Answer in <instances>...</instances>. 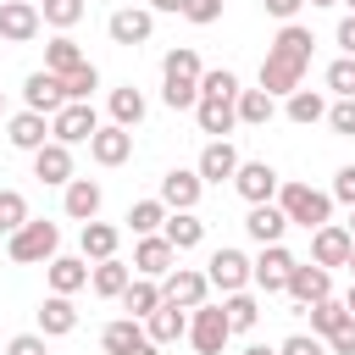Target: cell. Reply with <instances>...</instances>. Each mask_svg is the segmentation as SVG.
I'll list each match as a JSON object with an SVG mask.
<instances>
[{"instance_id": "cell-1", "label": "cell", "mask_w": 355, "mask_h": 355, "mask_svg": "<svg viewBox=\"0 0 355 355\" xmlns=\"http://www.w3.org/2000/svg\"><path fill=\"white\" fill-rule=\"evenodd\" d=\"M311 50H316L311 28H305V22H283V28H277V39L266 44V61H261V89H266L272 100H288L294 89H305Z\"/></svg>"}, {"instance_id": "cell-2", "label": "cell", "mask_w": 355, "mask_h": 355, "mask_svg": "<svg viewBox=\"0 0 355 355\" xmlns=\"http://www.w3.org/2000/svg\"><path fill=\"white\" fill-rule=\"evenodd\" d=\"M6 255H11L17 266H50V261L61 255V227L44 222V216H28V222L6 239Z\"/></svg>"}, {"instance_id": "cell-3", "label": "cell", "mask_w": 355, "mask_h": 355, "mask_svg": "<svg viewBox=\"0 0 355 355\" xmlns=\"http://www.w3.org/2000/svg\"><path fill=\"white\" fill-rule=\"evenodd\" d=\"M277 211L288 216V227H322L333 222V194L327 189H311V183H283L277 189Z\"/></svg>"}, {"instance_id": "cell-4", "label": "cell", "mask_w": 355, "mask_h": 355, "mask_svg": "<svg viewBox=\"0 0 355 355\" xmlns=\"http://www.w3.org/2000/svg\"><path fill=\"white\" fill-rule=\"evenodd\" d=\"M227 338H233V327H227V316H222V305H194L189 311V344L200 349V355H222L227 349Z\"/></svg>"}, {"instance_id": "cell-5", "label": "cell", "mask_w": 355, "mask_h": 355, "mask_svg": "<svg viewBox=\"0 0 355 355\" xmlns=\"http://www.w3.org/2000/svg\"><path fill=\"white\" fill-rule=\"evenodd\" d=\"M94 128H100V116H94V105H89V100H67V105L50 116V139H55V144H67V150H72V144H89V139H94Z\"/></svg>"}, {"instance_id": "cell-6", "label": "cell", "mask_w": 355, "mask_h": 355, "mask_svg": "<svg viewBox=\"0 0 355 355\" xmlns=\"http://www.w3.org/2000/svg\"><path fill=\"white\" fill-rule=\"evenodd\" d=\"M205 283L222 288V294H244V288H250V255L233 250V244L211 250V261H205Z\"/></svg>"}, {"instance_id": "cell-7", "label": "cell", "mask_w": 355, "mask_h": 355, "mask_svg": "<svg viewBox=\"0 0 355 355\" xmlns=\"http://www.w3.org/2000/svg\"><path fill=\"white\" fill-rule=\"evenodd\" d=\"M283 294H288L300 311H311L316 300H333V272H327V266H316V261H294V272H288Z\"/></svg>"}, {"instance_id": "cell-8", "label": "cell", "mask_w": 355, "mask_h": 355, "mask_svg": "<svg viewBox=\"0 0 355 355\" xmlns=\"http://www.w3.org/2000/svg\"><path fill=\"white\" fill-rule=\"evenodd\" d=\"M233 189H239V200H244V205H266V200H277L283 178H277V166H266V161H239Z\"/></svg>"}, {"instance_id": "cell-9", "label": "cell", "mask_w": 355, "mask_h": 355, "mask_svg": "<svg viewBox=\"0 0 355 355\" xmlns=\"http://www.w3.org/2000/svg\"><path fill=\"white\" fill-rule=\"evenodd\" d=\"M61 105H67V83H61L55 72H44V67H39V72H28V78H22V111L55 116Z\"/></svg>"}, {"instance_id": "cell-10", "label": "cell", "mask_w": 355, "mask_h": 355, "mask_svg": "<svg viewBox=\"0 0 355 355\" xmlns=\"http://www.w3.org/2000/svg\"><path fill=\"white\" fill-rule=\"evenodd\" d=\"M288 272H294V255H288L283 244H261V255L250 261V283H255L261 294H283Z\"/></svg>"}, {"instance_id": "cell-11", "label": "cell", "mask_w": 355, "mask_h": 355, "mask_svg": "<svg viewBox=\"0 0 355 355\" xmlns=\"http://www.w3.org/2000/svg\"><path fill=\"white\" fill-rule=\"evenodd\" d=\"M205 294H211V283H205V272H194V266H172V272L161 277V300L178 305V311L205 305Z\"/></svg>"}, {"instance_id": "cell-12", "label": "cell", "mask_w": 355, "mask_h": 355, "mask_svg": "<svg viewBox=\"0 0 355 355\" xmlns=\"http://www.w3.org/2000/svg\"><path fill=\"white\" fill-rule=\"evenodd\" d=\"M105 33H111V44H144L150 33H155V11L150 6H122V11H111L105 17Z\"/></svg>"}, {"instance_id": "cell-13", "label": "cell", "mask_w": 355, "mask_h": 355, "mask_svg": "<svg viewBox=\"0 0 355 355\" xmlns=\"http://www.w3.org/2000/svg\"><path fill=\"white\" fill-rule=\"evenodd\" d=\"M100 349H105V355H161V349L144 338V322H133V316H116V322H105V333H100Z\"/></svg>"}, {"instance_id": "cell-14", "label": "cell", "mask_w": 355, "mask_h": 355, "mask_svg": "<svg viewBox=\"0 0 355 355\" xmlns=\"http://www.w3.org/2000/svg\"><path fill=\"white\" fill-rule=\"evenodd\" d=\"M200 194H205L200 172H194V166H172V172L161 178V194H155V200H161L166 211H194V205H200Z\"/></svg>"}, {"instance_id": "cell-15", "label": "cell", "mask_w": 355, "mask_h": 355, "mask_svg": "<svg viewBox=\"0 0 355 355\" xmlns=\"http://www.w3.org/2000/svg\"><path fill=\"white\" fill-rule=\"evenodd\" d=\"M349 250H355V239H349V227H344V222H322V227L311 233V261H316V266H327V272H333V266H344V261H349Z\"/></svg>"}, {"instance_id": "cell-16", "label": "cell", "mask_w": 355, "mask_h": 355, "mask_svg": "<svg viewBox=\"0 0 355 355\" xmlns=\"http://www.w3.org/2000/svg\"><path fill=\"white\" fill-rule=\"evenodd\" d=\"M89 155H94V166H122L133 155V133L116 128V122H100L94 139H89Z\"/></svg>"}, {"instance_id": "cell-17", "label": "cell", "mask_w": 355, "mask_h": 355, "mask_svg": "<svg viewBox=\"0 0 355 355\" xmlns=\"http://www.w3.org/2000/svg\"><path fill=\"white\" fill-rule=\"evenodd\" d=\"M172 266H178V250H172L161 233H144V239L133 244V272H139V277H166Z\"/></svg>"}, {"instance_id": "cell-18", "label": "cell", "mask_w": 355, "mask_h": 355, "mask_svg": "<svg viewBox=\"0 0 355 355\" xmlns=\"http://www.w3.org/2000/svg\"><path fill=\"white\" fill-rule=\"evenodd\" d=\"M144 338L155 344V349H166V344H178V338H189V311H178V305H155L150 316H144Z\"/></svg>"}, {"instance_id": "cell-19", "label": "cell", "mask_w": 355, "mask_h": 355, "mask_svg": "<svg viewBox=\"0 0 355 355\" xmlns=\"http://www.w3.org/2000/svg\"><path fill=\"white\" fill-rule=\"evenodd\" d=\"M39 28H44V22H39V6H28V0H0V39H6V44H28Z\"/></svg>"}, {"instance_id": "cell-20", "label": "cell", "mask_w": 355, "mask_h": 355, "mask_svg": "<svg viewBox=\"0 0 355 355\" xmlns=\"http://www.w3.org/2000/svg\"><path fill=\"white\" fill-rule=\"evenodd\" d=\"M6 144L11 150H44L50 144V116H39V111H17L11 122H6Z\"/></svg>"}, {"instance_id": "cell-21", "label": "cell", "mask_w": 355, "mask_h": 355, "mask_svg": "<svg viewBox=\"0 0 355 355\" xmlns=\"http://www.w3.org/2000/svg\"><path fill=\"white\" fill-rule=\"evenodd\" d=\"M194 172H200V183H233V172H239V150H233L227 139H211V144L200 150Z\"/></svg>"}, {"instance_id": "cell-22", "label": "cell", "mask_w": 355, "mask_h": 355, "mask_svg": "<svg viewBox=\"0 0 355 355\" xmlns=\"http://www.w3.org/2000/svg\"><path fill=\"white\" fill-rule=\"evenodd\" d=\"M194 122H200V133H211V139H227V133L239 128V111H233V100H222V94H200V105H194Z\"/></svg>"}, {"instance_id": "cell-23", "label": "cell", "mask_w": 355, "mask_h": 355, "mask_svg": "<svg viewBox=\"0 0 355 355\" xmlns=\"http://www.w3.org/2000/svg\"><path fill=\"white\" fill-rule=\"evenodd\" d=\"M33 178H39V183L67 189V183L78 178V172H72V150H67V144H55V139H50L44 150H33Z\"/></svg>"}, {"instance_id": "cell-24", "label": "cell", "mask_w": 355, "mask_h": 355, "mask_svg": "<svg viewBox=\"0 0 355 355\" xmlns=\"http://www.w3.org/2000/svg\"><path fill=\"white\" fill-rule=\"evenodd\" d=\"M200 50L194 44H178V50H166L161 55V83H183V89H200Z\"/></svg>"}, {"instance_id": "cell-25", "label": "cell", "mask_w": 355, "mask_h": 355, "mask_svg": "<svg viewBox=\"0 0 355 355\" xmlns=\"http://www.w3.org/2000/svg\"><path fill=\"white\" fill-rule=\"evenodd\" d=\"M61 211H67L72 222H94V216H100V183H94V178H72V183L61 189Z\"/></svg>"}, {"instance_id": "cell-26", "label": "cell", "mask_w": 355, "mask_h": 355, "mask_svg": "<svg viewBox=\"0 0 355 355\" xmlns=\"http://www.w3.org/2000/svg\"><path fill=\"white\" fill-rule=\"evenodd\" d=\"M244 233H250L255 244H283V233H288V216L277 211V200H266V205H250V216H244Z\"/></svg>"}, {"instance_id": "cell-27", "label": "cell", "mask_w": 355, "mask_h": 355, "mask_svg": "<svg viewBox=\"0 0 355 355\" xmlns=\"http://www.w3.org/2000/svg\"><path fill=\"white\" fill-rule=\"evenodd\" d=\"M161 239L183 255V250H200L205 244V222L194 216V211H166V222H161Z\"/></svg>"}, {"instance_id": "cell-28", "label": "cell", "mask_w": 355, "mask_h": 355, "mask_svg": "<svg viewBox=\"0 0 355 355\" xmlns=\"http://www.w3.org/2000/svg\"><path fill=\"white\" fill-rule=\"evenodd\" d=\"M116 244H122V227H111V222H100V216L78 227V250H83V261H111Z\"/></svg>"}, {"instance_id": "cell-29", "label": "cell", "mask_w": 355, "mask_h": 355, "mask_svg": "<svg viewBox=\"0 0 355 355\" xmlns=\"http://www.w3.org/2000/svg\"><path fill=\"white\" fill-rule=\"evenodd\" d=\"M44 277H50V294H78V288H89V261L83 255H55L50 266H44Z\"/></svg>"}, {"instance_id": "cell-30", "label": "cell", "mask_w": 355, "mask_h": 355, "mask_svg": "<svg viewBox=\"0 0 355 355\" xmlns=\"http://www.w3.org/2000/svg\"><path fill=\"white\" fill-rule=\"evenodd\" d=\"M128 283H133V266H128V261H116V255L89 266V288H94L100 300H122V288H128Z\"/></svg>"}, {"instance_id": "cell-31", "label": "cell", "mask_w": 355, "mask_h": 355, "mask_svg": "<svg viewBox=\"0 0 355 355\" xmlns=\"http://www.w3.org/2000/svg\"><path fill=\"white\" fill-rule=\"evenodd\" d=\"M39 333H44V338H67V333H78V305H72L67 294H50V300L39 305Z\"/></svg>"}, {"instance_id": "cell-32", "label": "cell", "mask_w": 355, "mask_h": 355, "mask_svg": "<svg viewBox=\"0 0 355 355\" xmlns=\"http://www.w3.org/2000/svg\"><path fill=\"white\" fill-rule=\"evenodd\" d=\"M83 61H89V55L78 50V39H72V33H55V39L44 44V72H55V78H72Z\"/></svg>"}, {"instance_id": "cell-33", "label": "cell", "mask_w": 355, "mask_h": 355, "mask_svg": "<svg viewBox=\"0 0 355 355\" xmlns=\"http://www.w3.org/2000/svg\"><path fill=\"white\" fill-rule=\"evenodd\" d=\"M233 111H239V122H244V128H266V122L277 116V100H272L266 89H239Z\"/></svg>"}, {"instance_id": "cell-34", "label": "cell", "mask_w": 355, "mask_h": 355, "mask_svg": "<svg viewBox=\"0 0 355 355\" xmlns=\"http://www.w3.org/2000/svg\"><path fill=\"white\" fill-rule=\"evenodd\" d=\"M144 111H150V105H144V94H139L133 83L111 89V122H116V128H128V133H133V128L144 122Z\"/></svg>"}, {"instance_id": "cell-35", "label": "cell", "mask_w": 355, "mask_h": 355, "mask_svg": "<svg viewBox=\"0 0 355 355\" xmlns=\"http://www.w3.org/2000/svg\"><path fill=\"white\" fill-rule=\"evenodd\" d=\"M283 116H288L294 128H311V122H322V116H327V100H322L316 89H294V94L283 100Z\"/></svg>"}, {"instance_id": "cell-36", "label": "cell", "mask_w": 355, "mask_h": 355, "mask_svg": "<svg viewBox=\"0 0 355 355\" xmlns=\"http://www.w3.org/2000/svg\"><path fill=\"white\" fill-rule=\"evenodd\" d=\"M155 305H161V283H155V277H133V283L122 288V311H128L133 322H144Z\"/></svg>"}, {"instance_id": "cell-37", "label": "cell", "mask_w": 355, "mask_h": 355, "mask_svg": "<svg viewBox=\"0 0 355 355\" xmlns=\"http://www.w3.org/2000/svg\"><path fill=\"white\" fill-rule=\"evenodd\" d=\"M222 316H227V327L233 333H250L255 322H261V305H255V294L244 288V294H222Z\"/></svg>"}, {"instance_id": "cell-38", "label": "cell", "mask_w": 355, "mask_h": 355, "mask_svg": "<svg viewBox=\"0 0 355 355\" xmlns=\"http://www.w3.org/2000/svg\"><path fill=\"white\" fill-rule=\"evenodd\" d=\"M39 22H50L55 33H72L83 22V0H39Z\"/></svg>"}, {"instance_id": "cell-39", "label": "cell", "mask_w": 355, "mask_h": 355, "mask_svg": "<svg viewBox=\"0 0 355 355\" xmlns=\"http://www.w3.org/2000/svg\"><path fill=\"white\" fill-rule=\"evenodd\" d=\"M161 222H166V205L161 200H133L128 205V227L144 239V233H161Z\"/></svg>"}, {"instance_id": "cell-40", "label": "cell", "mask_w": 355, "mask_h": 355, "mask_svg": "<svg viewBox=\"0 0 355 355\" xmlns=\"http://www.w3.org/2000/svg\"><path fill=\"white\" fill-rule=\"evenodd\" d=\"M22 222H28V194L22 189H0V233L11 239Z\"/></svg>"}, {"instance_id": "cell-41", "label": "cell", "mask_w": 355, "mask_h": 355, "mask_svg": "<svg viewBox=\"0 0 355 355\" xmlns=\"http://www.w3.org/2000/svg\"><path fill=\"white\" fill-rule=\"evenodd\" d=\"M344 316H349V311H344V300H316V305H311V333H316V338H327Z\"/></svg>"}, {"instance_id": "cell-42", "label": "cell", "mask_w": 355, "mask_h": 355, "mask_svg": "<svg viewBox=\"0 0 355 355\" xmlns=\"http://www.w3.org/2000/svg\"><path fill=\"white\" fill-rule=\"evenodd\" d=\"M200 94H222V100H239V72H227V67H211V72H200Z\"/></svg>"}, {"instance_id": "cell-43", "label": "cell", "mask_w": 355, "mask_h": 355, "mask_svg": "<svg viewBox=\"0 0 355 355\" xmlns=\"http://www.w3.org/2000/svg\"><path fill=\"white\" fill-rule=\"evenodd\" d=\"M61 83H67V100H89V94L100 89V67H94V61H83V67H78L72 78H61Z\"/></svg>"}, {"instance_id": "cell-44", "label": "cell", "mask_w": 355, "mask_h": 355, "mask_svg": "<svg viewBox=\"0 0 355 355\" xmlns=\"http://www.w3.org/2000/svg\"><path fill=\"white\" fill-rule=\"evenodd\" d=\"M327 89H333L338 100H355V61H349V55H338V61L327 67Z\"/></svg>"}, {"instance_id": "cell-45", "label": "cell", "mask_w": 355, "mask_h": 355, "mask_svg": "<svg viewBox=\"0 0 355 355\" xmlns=\"http://www.w3.org/2000/svg\"><path fill=\"white\" fill-rule=\"evenodd\" d=\"M322 122H327V128H333L338 139H355V100H333Z\"/></svg>"}, {"instance_id": "cell-46", "label": "cell", "mask_w": 355, "mask_h": 355, "mask_svg": "<svg viewBox=\"0 0 355 355\" xmlns=\"http://www.w3.org/2000/svg\"><path fill=\"white\" fill-rule=\"evenodd\" d=\"M222 6H227V0H189L183 17H189L194 28H211V22H222Z\"/></svg>"}, {"instance_id": "cell-47", "label": "cell", "mask_w": 355, "mask_h": 355, "mask_svg": "<svg viewBox=\"0 0 355 355\" xmlns=\"http://www.w3.org/2000/svg\"><path fill=\"white\" fill-rule=\"evenodd\" d=\"M322 344H327V355H355V316H344Z\"/></svg>"}, {"instance_id": "cell-48", "label": "cell", "mask_w": 355, "mask_h": 355, "mask_svg": "<svg viewBox=\"0 0 355 355\" xmlns=\"http://www.w3.org/2000/svg\"><path fill=\"white\" fill-rule=\"evenodd\" d=\"M277 355H327V344H322L316 333H288V338L277 344Z\"/></svg>"}, {"instance_id": "cell-49", "label": "cell", "mask_w": 355, "mask_h": 355, "mask_svg": "<svg viewBox=\"0 0 355 355\" xmlns=\"http://www.w3.org/2000/svg\"><path fill=\"white\" fill-rule=\"evenodd\" d=\"M161 100H166V111H194V105H200V89H183V83H161Z\"/></svg>"}, {"instance_id": "cell-50", "label": "cell", "mask_w": 355, "mask_h": 355, "mask_svg": "<svg viewBox=\"0 0 355 355\" xmlns=\"http://www.w3.org/2000/svg\"><path fill=\"white\" fill-rule=\"evenodd\" d=\"M327 194H333V205H355V161L333 172V189Z\"/></svg>"}, {"instance_id": "cell-51", "label": "cell", "mask_w": 355, "mask_h": 355, "mask_svg": "<svg viewBox=\"0 0 355 355\" xmlns=\"http://www.w3.org/2000/svg\"><path fill=\"white\" fill-rule=\"evenodd\" d=\"M6 355H50V338H44V333H17V338L6 344Z\"/></svg>"}, {"instance_id": "cell-52", "label": "cell", "mask_w": 355, "mask_h": 355, "mask_svg": "<svg viewBox=\"0 0 355 355\" xmlns=\"http://www.w3.org/2000/svg\"><path fill=\"white\" fill-rule=\"evenodd\" d=\"M261 6H266V17H277V22H294L305 0H261Z\"/></svg>"}, {"instance_id": "cell-53", "label": "cell", "mask_w": 355, "mask_h": 355, "mask_svg": "<svg viewBox=\"0 0 355 355\" xmlns=\"http://www.w3.org/2000/svg\"><path fill=\"white\" fill-rule=\"evenodd\" d=\"M333 39H338V50H344V55H349V61H355V17H344V22H338V33H333Z\"/></svg>"}, {"instance_id": "cell-54", "label": "cell", "mask_w": 355, "mask_h": 355, "mask_svg": "<svg viewBox=\"0 0 355 355\" xmlns=\"http://www.w3.org/2000/svg\"><path fill=\"white\" fill-rule=\"evenodd\" d=\"M189 0H150V11H166V17H183Z\"/></svg>"}, {"instance_id": "cell-55", "label": "cell", "mask_w": 355, "mask_h": 355, "mask_svg": "<svg viewBox=\"0 0 355 355\" xmlns=\"http://www.w3.org/2000/svg\"><path fill=\"white\" fill-rule=\"evenodd\" d=\"M239 355H277V349H266V344H244Z\"/></svg>"}, {"instance_id": "cell-56", "label": "cell", "mask_w": 355, "mask_h": 355, "mask_svg": "<svg viewBox=\"0 0 355 355\" xmlns=\"http://www.w3.org/2000/svg\"><path fill=\"white\" fill-rule=\"evenodd\" d=\"M344 311H349V316H355V283H349V294H344Z\"/></svg>"}, {"instance_id": "cell-57", "label": "cell", "mask_w": 355, "mask_h": 355, "mask_svg": "<svg viewBox=\"0 0 355 355\" xmlns=\"http://www.w3.org/2000/svg\"><path fill=\"white\" fill-rule=\"evenodd\" d=\"M344 227H349V239H355V205H349V222H344Z\"/></svg>"}, {"instance_id": "cell-58", "label": "cell", "mask_w": 355, "mask_h": 355, "mask_svg": "<svg viewBox=\"0 0 355 355\" xmlns=\"http://www.w3.org/2000/svg\"><path fill=\"white\" fill-rule=\"evenodd\" d=\"M344 266H349V277H355V250H349V261H344Z\"/></svg>"}, {"instance_id": "cell-59", "label": "cell", "mask_w": 355, "mask_h": 355, "mask_svg": "<svg viewBox=\"0 0 355 355\" xmlns=\"http://www.w3.org/2000/svg\"><path fill=\"white\" fill-rule=\"evenodd\" d=\"M311 6H338V0H311Z\"/></svg>"}, {"instance_id": "cell-60", "label": "cell", "mask_w": 355, "mask_h": 355, "mask_svg": "<svg viewBox=\"0 0 355 355\" xmlns=\"http://www.w3.org/2000/svg\"><path fill=\"white\" fill-rule=\"evenodd\" d=\"M338 6H349V17H355V0H338Z\"/></svg>"}, {"instance_id": "cell-61", "label": "cell", "mask_w": 355, "mask_h": 355, "mask_svg": "<svg viewBox=\"0 0 355 355\" xmlns=\"http://www.w3.org/2000/svg\"><path fill=\"white\" fill-rule=\"evenodd\" d=\"M28 6H39V0H28Z\"/></svg>"}, {"instance_id": "cell-62", "label": "cell", "mask_w": 355, "mask_h": 355, "mask_svg": "<svg viewBox=\"0 0 355 355\" xmlns=\"http://www.w3.org/2000/svg\"><path fill=\"white\" fill-rule=\"evenodd\" d=\"M0 105H6V94H0Z\"/></svg>"}]
</instances>
